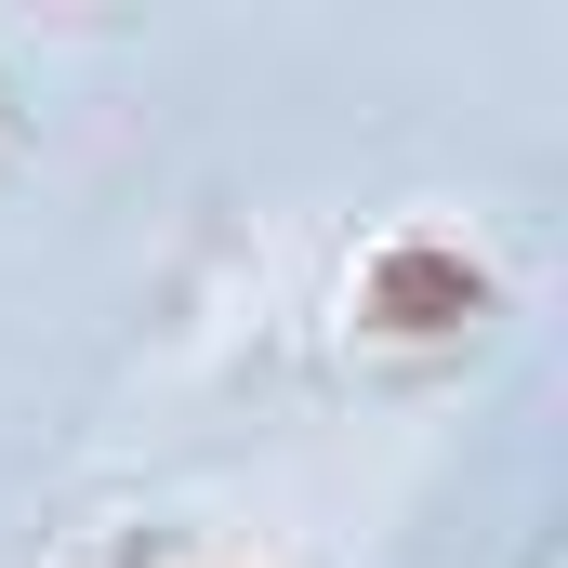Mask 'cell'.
Segmentation results:
<instances>
[{
    "mask_svg": "<svg viewBox=\"0 0 568 568\" xmlns=\"http://www.w3.org/2000/svg\"><path fill=\"white\" fill-rule=\"evenodd\" d=\"M159 568H252V556H159Z\"/></svg>",
    "mask_w": 568,
    "mask_h": 568,
    "instance_id": "obj_1",
    "label": "cell"
}]
</instances>
